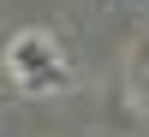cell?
<instances>
[{"instance_id":"6da1fadb","label":"cell","mask_w":149,"mask_h":137,"mask_svg":"<svg viewBox=\"0 0 149 137\" xmlns=\"http://www.w3.org/2000/svg\"><path fill=\"white\" fill-rule=\"evenodd\" d=\"M12 72L18 78H36V83H54L60 78V54L48 36H18L12 42Z\"/></svg>"}]
</instances>
